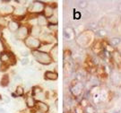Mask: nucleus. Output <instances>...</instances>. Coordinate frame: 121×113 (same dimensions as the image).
I'll return each instance as SVG.
<instances>
[{"mask_svg": "<svg viewBox=\"0 0 121 113\" xmlns=\"http://www.w3.org/2000/svg\"><path fill=\"white\" fill-rule=\"evenodd\" d=\"M43 13H44V16L48 19V18H50L51 16L54 15V9H53V7H52L51 5H49V4L45 5Z\"/></svg>", "mask_w": 121, "mask_h": 113, "instance_id": "obj_11", "label": "nucleus"}, {"mask_svg": "<svg viewBox=\"0 0 121 113\" xmlns=\"http://www.w3.org/2000/svg\"><path fill=\"white\" fill-rule=\"evenodd\" d=\"M15 93L16 95L19 97H22L24 95V90H23V87L22 86H17L15 88Z\"/></svg>", "mask_w": 121, "mask_h": 113, "instance_id": "obj_20", "label": "nucleus"}, {"mask_svg": "<svg viewBox=\"0 0 121 113\" xmlns=\"http://www.w3.org/2000/svg\"><path fill=\"white\" fill-rule=\"evenodd\" d=\"M81 17H82V13L80 12H74V13H73V19L74 20H79Z\"/></svg>", "mask_w": 121, "mask_h": 113, "instance_id": "obj_29", "label": "nucleus"}, {"mask_svg": "<svg viewBox=\"0 0 121 113\" xmlns=\"http://www.w3.org/2000/svg\"><path fill=\"white\" fill-rule=\"evenodd\" d=\"M35 97H37L38 101H43L44 100L47 99V94H46L44 91H42V92H40V93H39V94H37Z\"/></svg>", "mask_w": 121, "mask_h": 113, "instance_id": "obj_21", "label": "nucleus"}, {"mask_svg": "<svg viewBox=\"0 0 121 113\" xmlns=\"http://www.w3.org/2000/svg\"><path fill=\"white\" fill-rule=\"evenodd\" d=\"M71 91L74 96H79L82 94V83H75L71 88Z\"/></svg>", "mask_w": 121, "mask_h": 113, "instance_id": "obj_7", "label": "nucleus"}, {"mask_svg": "<svg viewBox=\"0 0 121 113\" xmlns=\"http://www.w3.org/2000/svg\"><path fill=\"white\" fill-rule=\"evenodd\" d=\"M78 6L80 8H86L87 6H88V2L87 1H79Z\"/></svg>", "mask_w": 121, "mask_h": 113, "instance_id": "obj_26", "label": "nucleus"}, {"mask_svg": "<svg viewBox=\"0 0 121 113\" xmlns=\"http://www.w3.org/2000/svg\"><path fill=\"white\" fill-rule=\"evenodd\" d=\"M10 83V78L7 74H4L3 75V77L1 79V85L2 86H7Z\"/></svg>", "mask_w": 121, "mask_h": 113, "instance_id": "obj_16", "label": "nucleus"}, {"mask_svg": "<svg viewBox=\"0 0 121 113\" xmlns=\"http://www.w3.org/2000/svg\"><path fill=\"white\" fill-rule=\"evenodd\" d=\"M8 30L9 31H11V32H16L18 30V29L20 28V24H19V22H16V21H11V22H8Z\"/></svg>", "mask_w": 121, "mask_h": 113, "instance_id": "obj_10", "label": "nucleus"}, {"mask_svg": "<svg viewBox=\"0 0 121 113\" xmlns=\"http://www.w3.org/2000/svg\"><path fill=\"white\" fill-rule=\"evenodd\" d=\"M25 45L28 48H32L33 50H37L40 47V41H39V39L30 36V37H28L25 39Z\"/></svg>", "mask_w": 121, "mask_h": 113, "instance_id": "obj_2", "label": "nucleus"}, {"mask_svg": "<svg viewBox=\"0 0 121 113\" xmlns=\"http://www.w3.org/2000/svg\"><path fill=\"white\" fill-rule=\"evenodd\" d=\"M45 78L49 81H54V80L57 79V74L53 71H47L45 73Z\"/></svg>", "mask_w": 121, "mask_h": 113, "instance_id": "obj_13", "label": "nucleus"}, {"mask_svg": "<svg viewBox=\"0 0 121 113\" xmlns=\"http://www.w3.org/2000/svg\"><path fill=\"white\" fill-rule=\"evenodd\" d=\"M29 28L27 26H20V28L18 29V30L15 32V37L16 39L19 40H22V39H26L28 38L29 35Z\"/></svg>", "mask_w": 121, "mask_h": 113, "instance_id": "obj_4", "label": "nucleus"}, {"mask_svg": "<svg viewBox=\"0 0 121 113\" xmlns=\"http://www.w3.org/2000/svg\"><path fill=\"white\" fill-rule=\"evenodd\" d=\"M6 24H7V22H6V20H5V18L4 16H2V15H0V27H5L6 26Z\"/></svg>", "mask_w": 121, "mask_h": 113, "instance_id": "obj_25", "label": "nucleus"}, {"mask_svg": "<svg viewBox=\"0 0 121 113\" xmlns=\"http://www.w3.org/2000/svg\"><path fill=\"white\" fill-rule=\"evenodd\" d=\"M26 13V8L22 5H19L17 7H15L13 10V14L18 17H22Z\"/></svg>", "mask_w": 121, "mask_h": 113, "instance_id": "obj_9", "label": "nucleus"}, {"mask_svg": "<svg viewBox=\"0 0 121 113\" xmlns=\"http://www.w3.org/2000/svg\"><path fill=\"white\" fill-rule=\"evenodd\" d=\"M12 96H13V98H17L18 96L16 95V93H12Z\"/></svg>", "mask_w": 121, "mask_h": 113, "instance_id": "obj_35", "label": "nucleus"}, {"mask_svg": "<svg viewBox=\"0 0 121 113\" xmlns=\"http://www.w3.org/2000/svg\"><path fill=\"white\" fill-rule=\"evenodd\" d=\"M48 22L50 24V25H57L58 23V20H57V17L56 16H51L50 18L48 19Z\"/></svg>", "mask_w": 121, "mask_h": 113, "instance_id": "obj_19", "label": "nucleus"}, {"mask_svg": "<svg viewBox=\"0 0 121 113\" xmlns=\"http://www.w3.org/2000/svg\"><path fill=\"white\" fill-rule=\"evenodd\" d=\"M88 25H89V28H90L91 30H96V28L98 26V24H97L96 22H90Z\"/></svg>", "mask_w": 121, "mask_h": 113, "instance_id": "obj_28", "label": "nucleus"}, {"mask_svg": "<svg viewBox=\"0 0 121 113\" xmlns=\"http://www.w3.org/2000/svg\"><path fill=\"white\" fill-rule=\"evenodd\" d=\"M30 33H31V36H32V37L36 38V37L39 36L40 33H41V28H40L39 25L32 26L31 30H30Z\"/></svg>", "mask_w": 121, "mask_h": 113, "instance_id": "obj_14", "label": "nucleus"}, {"mask_svg": "<svg viewBox=\"0 0 121 113\" xmlns=\"http://www.w3.org/2000/svg\"><path fill=\"white\" fill-rule=\"evenodd\" d=\"M20 53H21V55H22L23 57H27V56L29 55V52H28L27 50H24V49H23V50H21Z\"/></svg>", "mask_w": 121, "mask_h": 113, "instance_id": "obj_31", "label": "nucleus"}, {"mask_svg": "<svg viewBox=\"0 0 121 113\" xmlns=\"http://www.w3.org/2000/svg\"><path fill=\"white\" fill-rule=\"evenodd\" d=\"M113 113H119V111H114Z\"/></svg>", "mask_w": 121, "mask_h": 113, "instance_id": "obj_38", "label": "nucleus"}, {"mask_svg": "<svg viewBox=\"0 0 121 113\" xmlns=\"http://www.w3.org/2000/svg\"><path fill=\"white\" fill-rule=\"evenodd\" d=\"M13 8L11 4H0V13L4 15H8L11 13H13Z\"/></svg>", "mask_w": 121, "mask_h": 113, "instance_id": "obj_6", "label": "nucleus"}, {"mask_svg": "<svg viewBox=\"0 0 121 113\" xmlns=\"http://www.w3.org/2000/svg\"><path fill=\"white\" fill-rule=\"evenodd\" d=\"M13 79V83H22V77H21V75H19V74H14Z\"/></svg>", "mask_w": 121, "mask_h": 113, "instance_id": "obj_24", "label": "nucleus"}, {"mask_svg": "<svg viewBox=\"0 0 121 113\" xmlns=\"http://www.w3.org/2000/svg\"><path fill=\"white\" fill-rule=\"evenodd\" d=\"M96 34L98 35L99 37H104V36H106L107 32L104 29H99V30H96Z\"/></svg>", "mask_w": 121, "mask_h": 113, "instance_id": "obj_23", "label": "nucleus"}, {"mask_svg": "<svg viewBox=\"0 0 121 113\" xmlns=\"http://www.w3.org/2000/svg\"><path fill=\"white\" fill-rule=\"evenodd\" d=\"M33 113H42V112H41V111H39V109H36V110L33 111Z\"/></svg>", "mask_w": 121, "mask_h": 113, "instance_id": "obj_34", "label": "nucleus"}, {"mask_svg": "<svg viewBox=\"0 0 121 113\" xmlns=\"http://www.w3.org/2000/svg\"><path fill=\"white\" fill-rule=\"evenodd\" d=\"M117 8H118V11H120V12H121V4H118V5H117Z\"/></svg>", "mask_w": 121, "mask_h": 113, "instance_id": "obj_33", "label": "nucleus"}, {"mask_svg": "<svg viewBox=\"0 0 121 113\" xmlns=\"http://www.w3.org/2000/svg\"><path fill=\"white\" fill-rule=\"evenodd\" d=\"M2 100H4L5 103H9V102L11 101V99H10V97H9L8 95H5V94L2 96Z\"/></svg>", "mask_w": 121, "mask_h": 113, "instance_id": "obj_30", "label": "nucleus"}, {"mask_svg": "<svg viewBox=\"0 0 121 113\" xmlns=\"http://www.w3.org/2000/svg\"><path fill=\"white\" fill-rule=\"evenodd\" d=\"M120 42H121L120 38H112V39H110V40H109V43H110V45L113 46V47L118 46V44L120 43Z\"/></svg>", "mask_w": 121, "mask_h": 113, "instance_id": "obj_17", "label": "nucleus"}, {"mask_svg": "<svg viewBox=\"0 0 121 113\" xmlns=\"http://www.w3.org/2000/svg\"><path fill=\"white\" fill-rule=\"evenodd\" d=\"M2 48H3V44L0 42V49H2Z\"/></svg>", "mask_w": 121, "mask_h": 113, "instance_id": "obj_37", "label": "nucleus"}, {"mask_svg": "<svg viewBox=\"0 0 121 113\" xmlns=\"http://www.w3.org/2000/svg\"><path fill=\"white\" fill-rule=\"evenodd\" d=\"M2 36H3V32H2V30L0 29V38H2Z\"/></svg>", "mask_w": 121, "mask_h": 113, "instance_id": "obj_36", "label": "nucleus"}, {"mask_svg": "<svg viewBox=\"0 0 121 113\" xmlns=\"http://www.w3.org/2000/svg\"><path fill=\"white\" fill-rule=\"evenodd\" d=\"M48 24V19L43 16V15H39L38 16V25L40 26H46Z\"/></svg>", "mask_w": 121, "mask_h": 113, "instance_id": "obj_15", "label": "nucleus"}, {"mask_svg": "<svg viewBox=\"0 0 121 113\" xmlns=\"http://www.w3.org/2000/svg\"><path fill=\"white\" fill-rule=\"evenodd\" d=\"M30 62H29V58L28 57H22V59H21V64L22 65H27Z\"/></svg>", "mask_w": 121, "mask_h": 113, "instance_id": "obj_27", "label": "nucleus"}, {"mask_svg": "<svg viewBox=\"0 0 121 113\" xmlns=\"http://www.w3.org/2000/svg\"><path fill=\"white\" fill-rule=\"evenodd\" d=\"M12 58H13L12 53H9L7 51H2L1 55H0V60L2 62V64H4V65H8V64L11 63Z\"/></svg>", "mask_w": 121, "mask_h": 113, "instance_id": "obj_5", "label": "nucleus"}, {"mask_svg": "<svg viewBox=\"0 0 121 113\" xmlns=\"http://www.w3.org/2000/svg\"><path fill=\"white\" fill-rule=\"evenodd\" d=\"M50 51H51V55H50V56H51L52 59L55 57V59L56 60V57H57V46L55 45V46L51 48Z\"/></svg>", "mask_w": 121, "mask_h": 113, "instance_id": "obj_22", "label": "nucleus"}, {"mask_svg": "<svg viewBox=\"0 0 121 113\" xmlns=\"http://www.w3.org/2000/svg\"><path fill=\"white\" fill-rule=\"evenodd\" d=\"M0 113H5V109L3 108H0Z\"/></svg>", "mask_w": 121, "mask_h": 113, "instance_id": "obj_32", "label": "nucleus"}, {"mask_svg": "<svg viewBox=\"0 0 121 113\" xmlns=\"http://www.w3.org/2000/svg\"><path fill=\"white\" fill-rule=\"evenodd\" d=\"M36 107H37V109H39V111H41L42 113H47L49 109L48 105L43 102V101H37L36 102Z\"/></svg>", "mask_w": 121, "mask_h": 113, "instance_id": "obj_8", "label": "nucleus"}, {"mask_svg": "<svg viewBox=\"0 0 121 113\" xmlns=\"http://www.w3.org/2000/svg\"><path fill=\"white\" fill-rule=\"evenodd\" d=\"M25 102L28 108H34V107H36V100H35L33 96H27L25 99Z\"/></svg>", "mask_w": 121, "mask_h": 113, "instance_id": "obj_12", "label": "nucleus"}, {"mask_svg": "<svg viewBox=\"0 0 121 113\" xmlns=\"http://www.w3.org/2000/svg\"><path fill=\"white\" fill-rule=\"evenodd\" d=\"M42 89L40 88L39 86L38 85H36V86H33L32 87V90H31V92H32V95L33 96H36L37 94H39L40 92H42Z\"/></svg>", "mask_w": 121, "mask_h": 113, "instance_id": "obj_18", "label": "nucleus"}, {"mask_svg": "<svg viewBox=\"0 0 121 113\" xmlns=\"http://www.w3.org/2000/svg\"><path fill=\"white\" fill-rule=\"evenodd\" d=\"M44 8H45V5L42 2L35 1V2L30 4V7H29V11L32 13H40L44 11Z\"/></svg>", "mask_w": 121, "mask_h": 113, "instance_id": "obj_3", "label": "nucleus"}, {"mask_svg": "<svg viewBox=\"0 0 121 113\" xmlns=\"http://www.w3.org/2000/svg\"><path fill=\"white\" fill-rule=\"evenodd\" d=\"M32 55L34 56V58L38 61L39 63L42 64V65H49L52 63V57L48 53H45L42 51H39V49L37 50H33L32 51Z\"/></svg>", "mask_w": 121, "mask_h": 113, "instance_id": "obj_1", "label": "nucleus"}]
</instances>
